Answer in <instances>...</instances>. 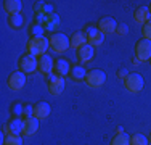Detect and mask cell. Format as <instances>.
<instances>
[{"label": "cell", "mask_w": 151, "mask_h": 145, "mask_svg": "<svg viewBox=\"0 0 151 145\" xmlns=\"http://www.w3.org/2000/svg\"><path fill=\"white\" fill-rule=\"evenodd\" d=\"M117 134H124V129H122V128H117Z\"/></svg>", "instance_id": "obj_32"}, {"label": "cell", "mask_w": 151, "mask_h": 145, "mask_svg": "<svg viewBox=\"0 0 151 145\" xmlns=\"http://www.w3.org/2000/svg\"><path fill=\"white\" fill-rule=\"evenodd\" d=\"M71 65L68 60H64V58H58V60L55 61V72L61 78H64V76L71 74Z\"/></svg>", "instance_id": "obj_14"}, {"label": "cell", "mask_w": 151, "mask_h": 145, "mask_svg": "<svg viewBox=\"0 0 151 145\" xmlns=\"http://www.w3.org/2000/svg\"><path fill=\"white\" fill-rule=\"evenodd\" d=\"M71 47V39L63 32H56L50 37V49L55 53H64Z\"/></svg>", "instance_id": "obj_2"}, {"label": "cell", "mask_w": 151, "mask_h": 145, "mask_svg": "<svg viewBox=\"0 0 151 145\" xmlns=\"http://www.w3.org/2000/svg\"><path fill=\"white\" fill-rule=\"evenodd\" d=\"M111 145H130V137L127 134H117L113 139Z\"/></svg>", "instance_id": "obj_21"}, {"label": "cell", "mask_w": 151, "mask_h": 145, "mask_svg": "<svg viewBox=\"0 0 151 145\" xmlns=\"http://www.w3.org/2000/svg\"><path fill=\"white\" fill-rule=\"evenodd\" d=\"M127 76H129V71H127V70H121V71H117V78L125 79Z\"/></svg>", "instance_id": "obj_30"}, {"label": "cell", "mask_w": 151, "mask_h": 145, "mask_svg": "<svg viewBox=\"0 0 151 145\" xmlns=\"http://www.w3.org/2000/svg\"><path fill=\"white\" fill-rule=\"evenodd\" d=\"M34 116V105H24V111H23V118H32Z\"/></svg>", "instance_id": "obj_25"}, {"label": "cell", "mask_w": 151, "mask_h": 145, "mask_svg": "<svg viewBox=\"0 0 151 145\" xmlns=\"http://www.w3.org/2000/svg\"><path fill=\"white\" fill-rule=\"evenodd\" d=\"M8 23H10V26L12 28H15V29H18V28H21L24 24V18H23V14H15V16H10V20H8Z\"/></svg>", "instance_id": "obj_24"}, {"label": "cell", "mask_w": 151, "mask_h": 145, "mask_svg": "<svg viewBox=\"0 0 151 145\" xmlns=\"http://www.w3.org/2000/svg\"><path fill=\"white\" fill-rule=\"evenodd\" d=\"M127 31H129V28L125 26V24H121V26H117V29H116V32H117L119 36H124Z\"/></svg>", "instance_id": "obj_29"}, {"label": "cell", "mask_w": 151, "mask_h": 145, "mask_svg": "<svg viewBox=\"0 0 151 145\" xmlns=\"http://www.w3.org/2000/svg\"><path fill=\"white\" fill-rule=\"evenodd\" d=\"M150 140L146 139L143 134H135L130 137V145H148Z\"/></svg>", "instance_id": "obj_23"}, {"label": "cell", "mask_w": 151, "mask_h": 145, "mask_svg": "<svg viewBox=\"0 0 151 145\" xmlns=\"http://www.w3.org/2000/svg\"><path fill=\"white\" fill-rule=\"evenodd\" d=\"M23 111H24V107L19 103H16L15 108H13V113L16 115V118H23Z\"/></svg>", "instance_id": "obj_28"}, {"label": "cell", "mask_w": 151, "mask_h": 145, "mask_svg": "<svg viewBox=\"0 0 151 145\" xmlns=\"http://www.w3.org/2000/svg\"><path fill=\"white\" fill-rule=\"evenodd\" d=\"M124 86H125V89H127L129 92H132V94L142 92L143 87H145L143 76L138 74V72H132V74H129L127 78L124 79Z\"/></svg>", "instance_id": "obj_3"}, {"label": "cell", "mask_w": 151, "mask_h": 145, "mask_svg": "<svg viewBox=\"0 0 151 145\" xmlns=\"http://www.w3.org/2000/svg\"><path fill=\"white\" fill-rule=\"evenodd\" d=\"M148 140H150V144H151V137H150V139H148Z\"/></svg>", "instance_id": "obj_33"}, {"label": "cell", "mask_w": 151, "mask_h": 145, "mask_svg": "<svg viewBox=\"0 0 151 145\" xmlns=\"http://www.w3.org/2000/svg\"><path fill=\"white\" fill-rule=\"evenodd\" d=\"M85 36H87V44H90L93 47H100L105 42V34L95 26H88L85 29Z\"/></svg>", "instance_id": "obj_7"}, {"label": "cell", "mask_w": 151, "mask_h": 145, "mask_svg": "<svg viewBox=\"0 0 151 145\" xmlns=\"http://www.w3.org/2000/svg\"><path fill=\"white\" fill-rule=\"evenodd\" d=\"M93 55H95V47L90 45V44H85L84 47L79 49V60L82 63H88L93 58Z\"/></svg>", "instance_id": "obj_17"}, {"label": "cell", "mask_w": 151, "mask_h": 145, "mask_svg": "<svg viewBox=\"0 0 151 145\" xmlns=\"http://www.w3.org/2000/svg\"><path fill=\"white\" fill-rule=\"evenodd\" d=\"M39 123H40V119L37 118H27L24 119V129H23V134L24 136H34L35 132L39 130Z\"/></svg>", "instance_id": "obj_15"}, {"label": "cell", "mask_w": 151, "mask_h": 145, "mask_svg": "<svg viewBox=\"0 0 151 145\" xmlns=\"http://www.w3.org/2000/svg\"><path fill=\"white\" fill-rule=\"evenodd\" d=\"M50 47V39H47L45 36H42V37H32L29 42H27V52H29V55L35 57V58H40L47 55V50H48Z\"/></svg>", "instance_id": "obj_1"}, {"label": "cell", "mask_w": 151, "mask_h": 145, "mask_svg": "<svg viewBox=\"0 0 151 145\" xmlns=\"http://www.w3.org/2000/svg\"><path fill=\"white\" fill-rule=\"evenodd\" d=\"M135 57L140 61L151 60V41H146V39L138 41V44L135 45Z\"/></svg>", "instance_id": "obj_6"}, {"label": "cell", "mask_w": 151, "mask_h": 145, "mask_svg": "<svg viewBox=\"0 0 151 145\" xmlns=\"http://www.w3.org/2000/svg\"><path fill=\"white\" fill-rule=\"evenodd\" d=\"M138 63H142V61H140V60H138V58H137V57H135V58H134V65H138Z\"/></svg>", "instance_id": "obj_31"}, {"label": "cell", "mask_w": 151, "mask_h": 145, "mask_svg": "<svg viewBox=\"0 0 151 145\" xmlns=\"http://www.w3.org/2000/svg\"><path fill=\"white\" fill-rule=\"evenodd\" d=\"M6 86H8V89L13 90V92L21 90L24 86H26V74H24L21 70L12 72L10 78H8V81H6Z\"/></svg>", "instance_id": "obj_5"}, {"label": "cell", "mask_w": 151, "mask_h": 145, "mask_svg": "<svg viewBox=\"0 0 151 145\" xmlns=\"http://www.w3.org/2000/svg\"><path fill=\"white\" fill-rule=\"evenodd\" d=\"M106 82V74L101 70H92L87 72V78H85V84L92 89H100L103 84Z\"/></svg>", "instance_id": "obj_4"}, {"label": "cell", "mask_w": 151, "mask_h": 145, "mask_svg": "<svg viewBox=\"0 0 151 145\" xmlns=\"http://www.w3.org/2000/svg\"><path fill=\"white\" fill-rule=\"evenodd\" d=\"M5 145H23V139L18 134H8L5 137Z\"/></svg>", "instance_id": "obj_22"}, {"label": "cell", "mask_w": 151, "mask_h": 145, "mask_svg": "<svg viewBox=\"0 0 151 145\" xmlns=\"http://www.w3.org/2000/svg\"><path fill=\"white\" fill-rule=\"evenodd\" d=\"M64 87H66V81H64V78H61V76H56V79L53 82H50L48 84V90L52 95H61L64 90Z\"/></svg>", "instance_id": "obj_16"}, {"label": "cell", "mask_w": 151, "mask_h": 145, "mask_svg": "<svg viewBox=\"0 0 151 145\" xmlns=\"http://www.w3.org/2000/svg\"><path fill=\"white\" fill-rule=\"evenodd\" d=\"M85 44H87V36H85L84 32H74L73 37H71V47L79 50L81 47H84Z\"/></svg>", "instance_id": "obj_19"}, {"label": "cell", "mask_w": 151, "mask_h": 145, "mask_svg": "<svg viewBox=\"0 0 151 145\" xmlns=\"http://www.w3.org/2000/svg\"><path fill=\"white\" fill-rule=\"evenodd\" d=\"M52 113V107L47 102H40V103L34 105V118L37 119H45Z\"/></svg>", "instance_id": "obj_12"}, {"label": "cell", "mask_w": 151, "mask_h": 145, "mask_svg": "<svg viewBox=\"0 0 151 145\" xmlns=\"http://www.w3.org/2000/svg\"><path fill=\"white\" fill-rule=\"evenodd\" d=\"M71 76H73L74 81H85V78H87V71H85V68H82L81 65H77V66L71 68Z\"/></svg>", "instance_id": "obj_20"}, {"label": "cell", "mask_w": 151, "mask_h": 145, "mask_svg": "<svg viewBox=\"0 0 151 145\" xmlns=\"http://www.w3.org/2000/svg\"><path fill=\"white\" fill-rule=\"evenodd\" d=\"M19 68L24 74H31V72H34L35 70H39V60L27 53V55H24L19 60Z\"/></svg>", "instance_id": "obj_8"}, {"label": "cell", "mask_w": 151, "mask_h": 145, "mask_svg": "<svg viewBox=\"0 0 151 145\" xmlns=\"http://www.w3.org/2000/svg\"><path fill=\"white\" fill-rule=\"evenodd\" d=\"M135 21L138 24H146L150 23V18H151V12L148 7H140V8L135 10V14H134Z\"/></svg>", "instance_id": "obj_18"}, {"label": "cell", "mask_w": 151, "mask_h": 145, "mask_svg": "<svg viewBox=\"0 0 151 145\" xmlns=\"http://www.w3.org/2000/svg\"><path fill=\"white\" fill-rule=\"evenodd\" d=\"M23 129H24V121L21 118H13V119H10V123L5 126V132L3 134H18L19 136L21 132H23Z\"/></svg>", "instance_id": "obj_10"}, {"label": "cell", "mask_w": 151, "mask_h": 145, "mask_svg": "<svg viewBox=\"0 0 151 145\" xmlns=\"http://www.w3.org/2000/svg\"><path fill=\"white\" fill-rule=\"evenodd\" d=\"M98 29L103 32V34H113V32H116V29H117V23L113 20L111 16H105V18H101L100 20V23H98Z\"/></svg>", "instance_id": "obj_9"}, {"label": "cell", "mask_w": 151, "mask_h": 145, "mask_svg": "<svg viewBox=\"0 0 151 145\" xmlns=\"http://www.w3.org/2000/svg\"><path fill=\"white\" fill-rule=\"evenodd\" d=\"M44 36V29H42V26H34L32 28V37H42Z\"/></svg>", "instance_id": "obj_27"}, {"label": "cell", "mask_w": 151, "mask_h": 145, "mask_svg": "<svg viewBox=\"0 0 151 145\" xmlns=\"http://www.w3.org/2000/svg\"><path fill=\"white\" fill-rule=\"evenodd\" d=\"M143 39L151 41V23H146L145 28H143Z\"/></svg>", "instance_id": "obj_26"}, {"label": "cell", "mask_w": 151, "mask_h": 145, "mask_svg": "<svg viewBox=\"0 0 151 145\" xmlns=\"http://www.w3.org/2000/svg\"><path fill=\"white\" fill-rule=\"evenodd\" d=\"M3 8L5 12L10 14V16H15V14H19L21 10H23V2L21 0H6L3 2Z\"/></svg>", "instance_id": "obj_13"}, {"label": "cell", "mask_w": 151, "mask_h": 145, "mask_svg": "<svg viewBox=\"0 0 151 145\" xmlns=\"http://www.w3.org/2000/svg\"><path fill=\"white\" fill-rule=\"evenodd\" d=\"M39 70L44 74H50V72L55 71V60L50 55H44L39 58Z\"/></svg>", "instance_id": "obj_11"}, {"label": "cell", "mask_w": 151, "mask_h": 145, "mask_svg": "<svg viewBox=\"0 0 151 145\" xmlns=\"http://www.w3.org/2000/svg\"><path fill=\"white\" fill-rule=\"evenodd\" d=\"M150 12H151V8H150Z\"/></svg>", "instance_id": "obj_34"}]
</instances>
